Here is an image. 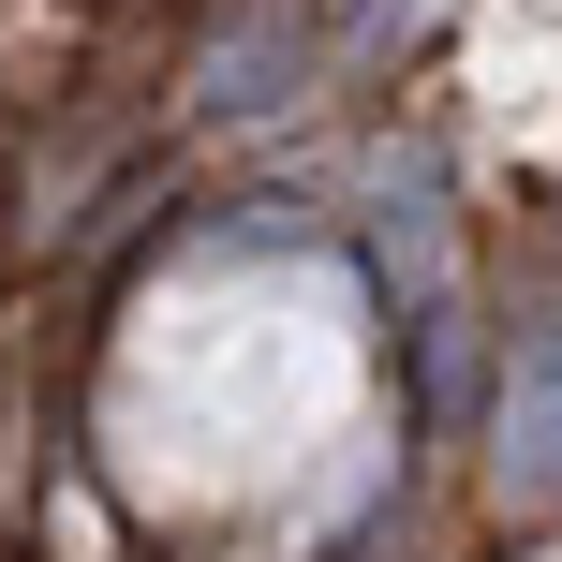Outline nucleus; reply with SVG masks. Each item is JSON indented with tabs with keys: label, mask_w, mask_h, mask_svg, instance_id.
<instances>
[{
	"label": "nucleus",
	"mask_w": 562,
	"mask_h": 562,
	"mask_svg": "<svg viewBox=\"0 0 562 562\" xmlns=\"http://www.w3.org/2000/svg\"><path fill=\"white\" fill-rule=\"evenodd\" d=\"M370 400L356 296L311 267H207L164 296V326L119 370V474L148 504H252V488L311 474L326 429Z\"/></svg>",
	"instance_id": "nucleus-1"
}]
</instances>
